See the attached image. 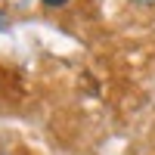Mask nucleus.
<instances>
[{
    "label": "nucleus",
    "instance_id": "nucleus-1",
    "mask_svg": "<svg viewBox=\"0 0 155 155\" xmlns=\"http://www.w3.org/2000/svg\"><path fill=\"white\" fill-rule=\"evenodd\" d=\"M41 3H44V6H50V9H59V6H65L68 0H41Z\"/></svg>",
    "mask_w": 155,
    "mask_h": 155
},
{
    "label": "nucleus",
    "instance_id": "nucleus-2",
    "mask_svg": "<svg viewBox=\"0 0 155 155\" xmlns=\"http://www.w3.org/2000/svg\"><path fill=\"white\" fill-rule=\"evenodd\" d=\"M134 6H155V0H134Z\"/></svg>",
    "mask_w": 155,
    "mask_h": 155
}]
</instances>
